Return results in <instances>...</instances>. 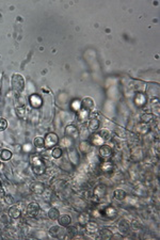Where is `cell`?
Returning a JSON list of instances; mask_svg holds the SVG:
<instances>
[{
    "mask_svg": "<svg viewBox=\"0 0 160 240\" xmlns=\"http://www.w3.org/2000/svg\"><path fill=\"white\" fill-rule=\"evenodd\" d=\"M31 164H32V170H33L35 174L40 175L45 172V163L39 154H34L31 157Z\"/></svg>",
    "mask_w": 160,
    "mask_h": 240,
    "instance_id": "1",
    "label": "cell"
},
{
    "mask_svg": "<svg viewBox=\"0 0 160 240\" xmlns=\"http://www.w3.org/2000/svg\"><path fill=\"white\" fill-rule=\"evenodd\" d=\"M11 83H12V89H13L15 93H20V92L25 89V79L22 75H19V74H14V75L12 76Z\"/></svg>",
    "mask_w": 160,
    "mask_h": 240,
    "instance_id": "2",
    "label": "cell"
},
{
    "mask_svg": "<svg viewBox=\"0 0 160 240\" xmlns=\"http://www.w3.org/2000/svg\"><path fill=\"white\" fill-rule=\"evenodd\" d=\"M58 142H59V138H58L57 135L53 134V132H50L44 139V147L51 149V147L56 146L58 144Z\"/></svg>",
    "mask_w": 160,
    "mask_h": 240,
    "instance_id": "3",
    "label": "cell"
},
{
    "mask_svg": "<svg viewBox=\"0 0 160 240\" xmlns=\"http://www.w3.org/2000/svg\"><path fill=\"white\" fill-rule=\"evenodd\" d=\"M64 135L66 138H70V139H76L78 137V128L75 126V125H68L65 128Z\"/></svg>",
    "mask_w": 160,
    "mask_h": 240,
    "instance_id": "4",
    "label": "cell"
},
{
    "mask_svg": "<svg viewBox=\"0 0 160 240\" xmlns=\"http://www.w3.org/2000/svg\"><path fill=\"white\" fill-rule=\"evenodd\" d=\"M40 211V205L36 202H31L27 207V213L29 217H36Z\"/></svg>",
    "mask_w": 160,
    "mask_h": 240,
    "instance_id": "5",
    "label": "cell"
},
{
    "mask_svg": "<svg viewBox=\"0 0 160 240\" xmlns=\"http://www.w3.org/2000/svg\"><path fill=\"white\" fill-rule=\"evenodd\" d=\"M29 101L31 104V106L35 109L40 108L43 105V98L41 97V95H39V94H32L29 98Z\"/></svg>",
    "mask_w": 160,
    "mask_h": 240,
    "instance_id": "6",
    "label": "cell"
},
{
    "mask_svg": "<svg viewBox=\"0 0 160 240\" xmlns=\"http://www.w3.org/2000/svg\"><path fill=\"white\" fill-rule=\"evenodd\" d=\"M30 189L35 194H42L45 191V186L44 184L41 182H33L31 184V186H30Z\"/></svg>",
    "mask_w": 160,
    "mask_h": 240,
    "instance_id": "7",
    "label": "cell"
},
{
    "mask_svg": "<svg viewBox=\"0 0 160 240\" xmlns=\"http://www.w3.org/2000/svg\"><path fill=\"white\" fill-rule=\"evenodd\" d=\"M99 155L104 159H109L112 156V149L109 145H101L99 149Z\"/></svg>",
    "mask_w": 160,
    "mask_h": 240,
    "instance_id": "8",
    "label": "cell"
},
{
    "mask_svg": "<svg viewBox=\"0 0 160 240\" xmlns=\"http://www.w3.org/2000/svg\"><path fill=\"white\" fill-rule=\"evenodd\" d=\"M63 233H65V231L63 228H61L60 225H56L49 228V235L51 237H55V238H59Z\"/></svg>",
    "mask_w": 160,
    "mask_h": 240,
    "instance_id": "9",
    "label": "cell"
},
{
    "mask_svg": "<svg viewBox=\"0 0 160 240\" xmlns=\"http://www.w3.org/2000/svg\"><path fill=\"white\" fill-rule=\"evenodd\" d=\"M58 221H59V225L62 227H68L72 223V218H70L68 214H63L58 218Z\"/></svg>",
    "mask_w": 160,
    "mask_h": 240,
    "instance_id": "10",
    "label": "cell"
},
{
    "mask_svg": "<svg viewBox=\"0 0 160 240\" xmlns=\"http://www.w3.org/2000/svg\"><path fill=\"white\" fill-rule=\"evenodd\" d=\"M94 106H95L94 100L90 97H85L82 100V103H81V108L85 109V110H88V111L92 110V109L94 108Z\"/></svg>",
    "mask_w": 160,
    "mask_h": 240,
    "instance_id": "11",
    "label": "cell"
},
{
    "mask_svg": "<svg viewBox=\"0 0 160 240\" xmlns=\"http://www.w3.org/2000/svg\"><path fill=\"white\" fill-rule=\"evenodd\" d=\"M99 127V121L96 116H92L89 121V129L91 131H96Z\"/></svg>",
    "mask_w": 160,
    "mask_h": 240,
    "instance_id": "12",
    "label": "cell"
},
{
    "mask_svg": "<svg viewBox=\"0 0 160 240\" xmlns=\"http://www.w3.org/2000/svg\"><path fill=\"white\" fill-rule=\"evenodd\" d=\"M104 213H105V216L107 217V218L109 219H113L116 217V214H118V211H116V209L114 207H111V206H109V207H107L105 210H104Z\"/></svg>",
    "mask_w": 160,
    "mask_h": 240,
    "instance_id": "13",
    "label": "cell"
},
{
    "mask_svg": "<svg viewBox=\"0 0 160 240\" xmlns=\"http://www.w3.org/2000/svg\"><path fill=\"white\" fill-rule=\"evenodd\" d=\"M20 209L18 207H16V206H12V207H10L9 209V216L11 217V218L13 219H17L20 217Z\"/></svg>",
    "mask_w": 160,
    "mask_h": 240,
    "instance_id": "14",
    "label": "cell"
},
{
    "mask_svg": "<svg viewBox=\"0 0 160 240\" xmlns=\"http://www.w3.org/2000/svg\"><path fill=\"white\" fill-rule=\"evenodd\" d=\"M60 217V211L57 208L52 207L49 209L48 211V218L51 219V220H58V218Z\"/></svg>",
    "mask_w": 160,
    "mask_h": 240,
    "instance_id": "15",
    "label": "cell"
},
{
    "mask_svg": "<svg viewBox=\"0 0 160 240\" xmlns=\"http://www.w3.org/2000/svg\"><path fill=\"white\" fill-rule=\"evenodd\" d=\"M12 158V153L9 149H1L0 150V159L3 161H7Z\"/></svg>",
    "mask_w": 160,
    "mask_h": 240,
    "instance_id": "16",
    "label": "cell"
},
{
    "mask_svg": "<svg viewBox=\"0 0 160 240\" xmlns=\"http://www.w3.org/2000/svg\"><path fill=\"white\" fill-rule=\"evenodd\" d=\"M119 228H120V231L122 232V233H127V232L129 231V223H128V221H126L125 219L121 220L120 223H119Z\"/></svg>",
    "mask_w": 160,
    "mask_h": 240,
    "instance_id": "17",
    "label": "cell"
},
{
    "mask_svg": "<svg viewBox=\"0 0 160 240\" xmlns=\"http://www.w3.org/2000/svg\"><path fill=\"white\" fill-rule=\"evenodd\" d=\"M114 198L118 201H123L126 198V192L124 190H122V189H116L114 191Z\"/></svg>",
    "mask_w": 160,
    "mask_h": 240,
    "instance_id": "18",
    "label": "cell"
},
{
    "mask_svg": "<svg viewBox=\"0 0 160 240\" xmlns=\"http://www.w3.org/2000/svg\"><path fill=\"white\" fill-rule=\"evenodd\" d=\"M89 116V111L88 110H85V109H81V110L78 111V114H77V119L79 122H85V119H88Z\"/></svg>",
    "mask_w": 160,
    "mask_h": 240,
    "instance_id": "19",
    "label": "cell"
},
{
    "mask_svg": "<svg viewBox=\"0 0 160 240\" xmlns=\"http://www.w3.org/2000/svg\"><path fill=\"white\" fill-rule=\"evenodd\" d=\"M85 225H87V231L90 234H93V233L98 232V226H97V224L96 223H93V222H88Z\"/></svg>",
    "mask_w": 160,
    "mask_h": 240,
    "instance_id": "20",
    "label": "cell"
},
{
    "mask_svg": "<svg viewBox=\"0 0 160 240\" xmlns=\"http://www.w3.org/2000/svg\"><path fill=\"white\" fill-rule=\"evenodd\" d=\"M105 192H106L105 186L99 185L97 188L95 189V191H94V194H95L96 198H101V196H104V194H105Z\"/></svg>",
    "mask_w": 160,
    "mask_h": 240,
    "instance_id": "21",
    "label": "cell"
},
{
    "mask_svg": "<svg viewBox=\"0 0 160 240\" xmlns=\"http://www.w3.org/2000/svg\"><path fill=\"white\" fill-rule=\"evenodd\" d=\"M33 144L36 149H43L44 147V139L42 137H36L34 138V141H33Z\"/></svg>",
    "mask_w": 160,
    "mask_h": 240,
    "instance_id": "22",
    "label": "cell"
},
{
    "mask_svg": "<svg viewBox=\"0 0 160 240\" xmlns=\"http://www.w3.org/2000/svg\"><path fill=\"white\" fill-rule=\"evenodd\" d=\"M137 130H138L140 134L144 135V134H147L149 131V126L146 124H140L137 126Z\"/></svg>",
    "mask_w": 160,
    "mask_h": 240,
    "instance_id": "23",
    "label": "cell"
},
{
    "mask_svg": "<svg viewBox=\"0 0 160 240\" xmlns=\"http://www.w3.org/2000/svg\"><path fill=\"white\" fill-rule=\"evenodd\" d=\"M134 101H136V104L138 105V106L141 107V106H143V105L145 104L146 98H145V96H144L143 94H138L136 99H134Z\"/></svg>",
    "mask_w": 160,
    "mask_h": 240,
    "instance_id": "24",
    "label": "cell"
},
{
    "mask_svg": "<svg viewBox=\"0 0 160 240\" xmlns=\"http://www.w3.org/2000/svg\"><path fill=\"white\" fill-rule=\"evenodd\" d=\"M78 221H79L80 224L85 225V224L88 223V221H89V216L87 213H81L79 216V218H78Z\"/></svg>",
    "mask_w": 160,
    "mask_h": 240,
    "instance_id": "25",
    "label": "cell"
},
{
    "mask_svg": "<svg viewBox=\"0 0 160 240\" xmlns=\"http://www.w3.org/2000/svg\"><path fill=\"white\" fill-rule=\"evenodd\" d=\"M100 236L103 237L104 239H109V238H111V236H112V233H111L109 229L104 228L100 231Z\"/></svg>",
    "mask_w": 160,
    "mask_h": 240,
    "instance_id": "26",
    "label": "cell"
},
{
    "mask_svg": "<svg viewBox=\"0 0 160 240\" xmlns=\"http://www.w3.org/2000/svg\"><path fill=\"white\" fill-rule=\"evenodd\" d=\"M93 143L95 145H98V146H101L104 143V140L103 138H101L99 135H95V136L93 137Z\"/></svg>",
    "mask_w": 160,
    "mask_h": 240,
    "instance_id": "27",
    "label": "cell"
},
{
    "mask_svg": "<svg viewBox=\"0 0 160 240\" xmlns=\"http://www.w3.org/2000/svg\"><path fill=\"white\" fill-rule=\"evenodd\" d=\"M112 163L111 162H105V163H103V165H101V170L104 171V172H111V170H112Z\"/></svg>",
    "mask_w": 160,
    "mask_h": 240,
    "instance_id": "28",
    "label": "cell"
},
{
    "mask_svg": "<svg viewBox=\"0 0 160 240\" xmlns=\"http://www.w3.org/2000/svg\"><path fill=\"white\" fill-rule=\"evenodd\" d=\"M99 136L103 138V140L104 141H107V140H109L110 139V131L109 130H107V129H103L100 131V134H99Z\"/></svg>",
    "mask_w": 160,
    "mask_h": 240,
    "instance_id": "29",
    "label": "cell"
},
{
    "mask_svg": "<svg viewBox=\"0 0 160 240\" xmlns=\"http://www.w3.org/2000/svg\"><path fill=\"white\" fill-rule=\"evenodd\" d=\"M61 156H62V149H61L60 147H56V149H52V157L53 158L58 159V158H60Z\"/></svg>",
    "mask_w": 160,
    "mask_h": 240,
    "instance_id": "30",
    "label": "cell"
},
{
    "mask_svg": "<svg viewBox=\"0 0 160 240\" xmlns=\"http://www.w3.org/2000/svg\"><path fill=\"white\" fill-rule=\"evenodd\" d=\"M153 117H154V114H152V113H149V114H143V115H141V121L145 123V122L152 121V120H153Z\"/></svg>",
    "mask_w": 160,
    "mask_h": 240,
    "instance_id": "31",
    "label": "cell"
},
{
    "mask_svg": "<svg viewBox=\"0 0 160 240\" xmlns=\"http://www.w3.org/2000/svg\"><path fill=\"white\" fill-rule=\"evenodd\" d=\"M7 127V120L2 119V117H0V131H3V130H6Z\"/></svg>",
    "mask_w": 160,
    "mask_h": 240,
    "instance_id": "32",
    "label": "cell"
},
{
    "mask_svg": "<svg viewBox=\"0 0 160 240\" xmlns=\"http://www.w3.org/2000/svg\"><path fill=\"white\" fill-rule=\"evenodd\" d=\"M72 106H73V108L75 109L76 111H79L80 108H81V103H80L79 100H74Z\"/></svg>",
    "mask_w": 160,
    "mask_h": 240,
    "instance_id": "33",
    "label": "cell"
},
{
    "mask_svg": "<svg viewBox=\"0 0 160 240\" xmlns=\"http://www.w3.org/2000/svg\"><path fill=\"white\" fill-rule=\"evenodd\" d=\"M6 202H7V204H13V203H14V200L12 198L11 195H7V196H6Z\"/></svg>",
    "mask_w": 160,
    "mask_h": 240,
    "instance_id": "34",
    "label": "cell"
},
{
    "mask_svg": "<svg viewBox=\"0 0 160 240\" xmlns=\"http://www.w3.org/2000/svg\"><path fill=\"white\" fill-rule=\"evenodd\" d=\"M2 168H3V164H2V163H1V161H0V170H1Z\"/></svg>",
    "mask_w": 160,
    "mask_h": 240,
    "instance_id": "35",
    "label": "cell"
}]
</instances>
